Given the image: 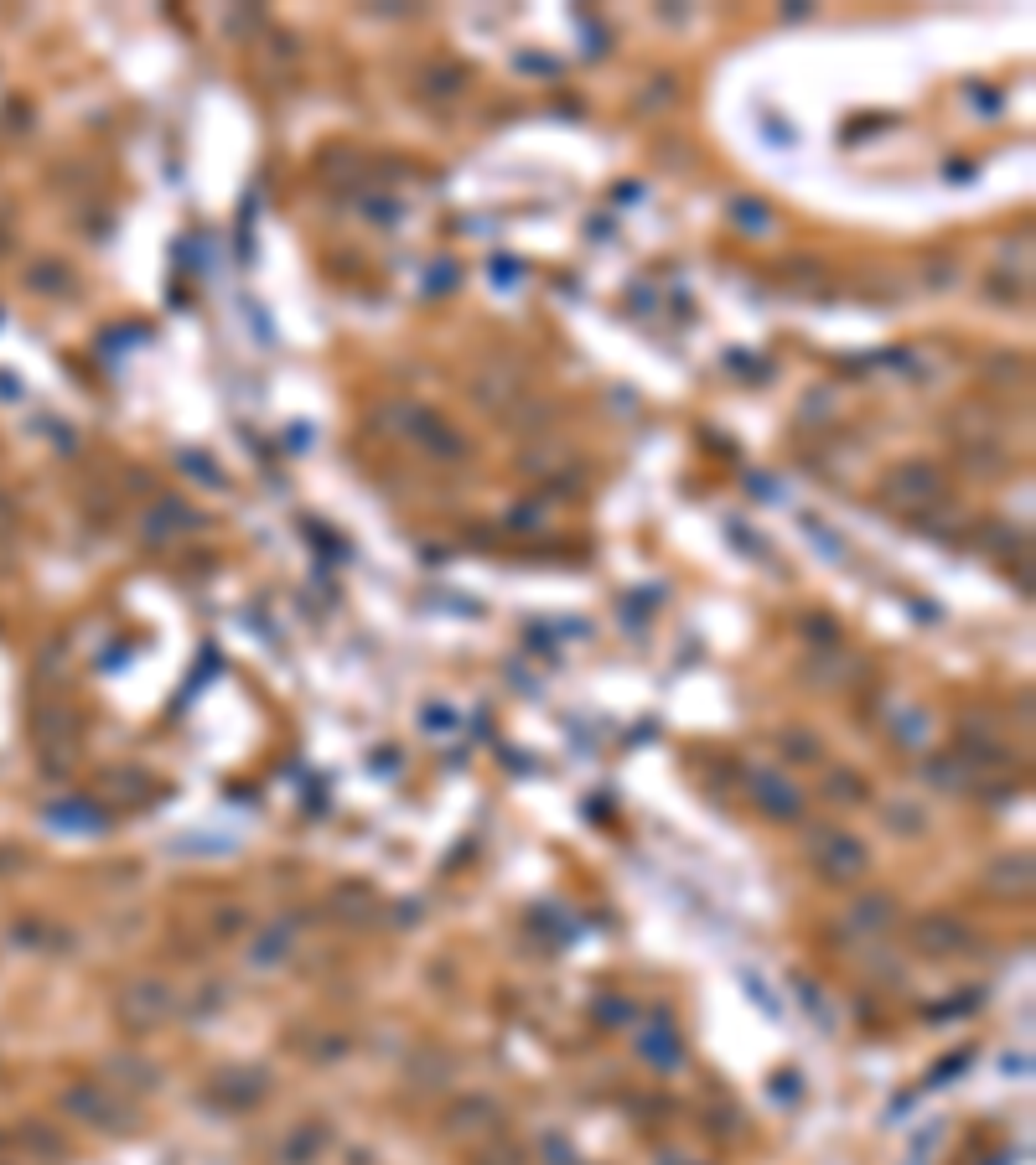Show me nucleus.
I'll return each mask as SVG.
<instances>
[{
	"instance_id": "1a4fd4ad",
	"label": "nucleus",
	"mask_w": 1036,
	"mask_h": 1165,
	"mask_svg": "<svg viewBox=\"0 0 1036 1165\" xmlns=\"http://www.w3.org/2000/svg\"><path fill=\"white\" fill-rule=\"evenodd\" d=\"M322 1145H327V1124H317V1129L301 1124V1129L291 1134V1140H285V1165H306V1160H317V1155H322Z\"/></svg>"
},
{
	"instance_id": "20e7f679",
	"label": "nucleus",
	"mask_w": 1036,
	"mask_h": 1165,
	"mask_svg": "<svg viewBox=\"0 0 1036 1165\" xmlns=\"http://www.w3.org/2000/svg\"><path fill=\"white\" fill-rule=\"evenodd\" d=\"M912 943L923 953H933V959H954L958 948H969V928L949 912H927L912 922Z\"/></svg>"
},
{
	"instance_id": "7ed1b4c3",
	"label": "nucleus",
	"mask_w": 1036,
	"mask_h": 1165,
	"mask_svg": "<svg viewBox=\"0 0 1036 1165\" xmlns=\"http://www.w3.org/2000/svg\"><path fill=\"white\" fill-rule=\"evenodd\" d=\"M176 1010L172 990L161 985V979H141V985L125 990V1005H119V1016H125L135 1031H151V1025H161Z\"/></svg>"
},
{
	"instance_id": "4468645a",
	"label": "nucleus",
	"mask_w": 1036,
	"mask_h": 1165,
	"mask_svg": "<svg viewBox=\"0 0 1036 1165\" xmlns=\"http://www.w3.org/2000/svg\"><path fill=\"white\" fill-rule=\"evenodd\" d=\"M989 875H995V886H1005V891H1011V886H1026V881H1031V860H1026V855H1005V860L989 866Z\"/></svg>"
},
{
	"instance_id": "dca6fc26",
	"label": "nucleus",
	"mask_w": 1036,
	"mask_h": 1165,
	"mask_svg": "<svg viewBox=\"0 0 1036 1165\" xmlns=\"http://www.w3.org/2000/svg\"><path fill=\"white\" fill-rule=\"evenodd\" d=\"M285 937H291L285 928H280L275 937H265V943L254 948V963H260V968H265V963H280V953H285Z\"/></svg>"
},
{
	"instance_id": "f03ea898",
	"label": "nucleus",
	"mask_w": 1036,
	"mask_h": 1165,
	"mask_svg": "<svg viewBox=\"0 0 1036 1165\" xmlns=\"http://www.w3.org/2000/svg\"><path fill=\"white\" fill-rule=\"evenodd\" d=\"M881 492L892 497L896 508H927V503H938V497H943V472L933 461H923V457L896 461L892 472L881 477Z\"/></svg>"
},
{
	"instance_id": "f8f14e48",
	"label": "nucleus",
	"mask_w": 1036,
	"mask_h": 1165,
	"mask_svg": "<svg viewBox=\"0 0 1036 1165\" xmlns=\"http://www.w3.org/2000/svg\"><path fill=\"white\" fill-rule=\"evenodd\" d=\"M425 83H430L435 99H456L461 88H467V68H461V63H441V68H430Z\"/></svg>"
},
{
	"instance_id": "2eb2a0df",
	"label": "nucleus",
	"mask_w": 1036,
	"mask_h": 1165,
	"mask_svg": "<svg viewBox=\"0 0 1036 1165\" xmlns=\"http://www.w3.org/2000/svg\"><path fill=\"white\" fill-rule=\"evenodd\" d=\"M731 223H736V229H752V234H762V229H768V207H762V203H752V198H736L731 203Z\"/></svg>"
},
{
	"instance_id": "f257e3e1",
	"label": "nucleus",
	"mask_w": 1036,
	"mask_h": 1165,
	"mask_svg": "<svg viewBox=\"0 0 1036 1165\" xmlns=\"http://www.w3.org/2000/svg\"><path fill=\"white\" fill-rule=\"evenodd\" d=\"M808 855H814L824 881H834V886H850L870 870V850L855 834H845V829H814L808 834Z\"/></svg>"
},
{
	"instance_id": "f3484780",
	"label": "nucleus",
	"mask_w": 1036,
	"mask_h": 1165,
	"mask_svg": "<svg viewBox=\"0 0 1036 1165\" xmlns=\"http://www.w3.org/2000/svg\"><path fill=\"white\" fill-rule=\"evenodd\" d=\"M803 638H819V643H834V622H830V616H814V622H803Z\"/></svg>"
},
{
	"instance_id": "423d86ee",
	"label": "nucleus",
	"mask_w": 1036,
	"mask_h": 1165,
	"mask_svg": "<svg viewBox=\"0 0 1036 1165\" xmlns=\"http://www.w3.org/2000/svg\"><path fill=\"white\" fill-rule=\"evenodd\" d=\"M845 922H850V932H886L896 922V901H892V891H861V897L850 901V912H845Z\"/></svg>"
},
{
	"instance_id": "ddd939ff",
	"label": "nucleus",
	"mask_w": 1036,
	"mask_h": 1165,
	"mask_svg": "<svg viewBox=\"0 0 1036 1165\" xmlns=\"http://www.w3.org/2000/svg\"><path fill=\"white\" fill-rule=\"evenodd\" d=\"M110 1067H114V1072H125L130 1087H145V1093H151V1087H161V1067H156V1062H141V1056H114Z\"/></svg>"
},
{
	"instance_id": "39448f33",
	"label": "nucleus",
	"mask_w": 1036,
	"mask_h": 1165,
	"mask_svg": "<svg viewBox=\"0 0 1036 1165\" xmlns=\"http://www.w3.org/2000/svg\"><path fill=\"white\" fill-rule=\"evenodd\" d=\"M752 803L768 813V819H777V824H788V819H799L803 813V793L799 788H788L783 777H772V771H752Z\"/></svg>"
},
{
	"instance_id": "9d476101",
	"label": "nucleus",
	"mask_w": 1036,
	"mask_h": 1165,
	"mask_svg": "<svg viewBox=\"0 0 1036 1165\" xmlns=\"http://www.w3.org/2000/svg\"><path fill=\"white\" fill-rule=\"evenodd\" d=\"M824 798H830V803H865V777L839 767V771L824 777Z\"/></svg>"
},
{
	"instance_id": "6e6552de",
	"label": "nucleus",
	"mask_w": 1036,
	"mask_h": 1165,
	"mask_svg": "<svg viewBox=\"0 0 1036 1165\" xmlns=\"http://www.w3.org/2000/svg\"><path fill=\"white\" fill-rule=\"evenodd\" d=\"M923 777L933 782V788H943V793H969V782H974V767L964 762L958 751H943V756H933V762L923 767Z\"/></svg>"
},
{
	"instance_id": "9b49d317",
	"label": "nucleus",
	"mask_w": 1036,
	"mask_h": 1165,
	"mask_svg": "<svg viewBox=\"0 0 1036 1165\" xmlns=\"http://www.w3.org/2000/svg\"><path fill=\"white\" fill-rule=\"evenodd\" d=\"M777 746H783L788 762H819L824 756L819 736H808V731H777Z\"/></svg>"
},
{
	"instance_id": "0eeeda50",
	"label": "nucleus",
	"mask_w": 1036,
	"mask_h": 1165,
	"mask_svg": "<svg viewBox=\"0 0 1036 1165\" xmlns=\"http://www.w3.org/2000/svg\"><path fill=\"white\" fill-rule=\"evenodd\" d=\"M492 1118H498V1103H492L487 1093H467V1098H456L452 1109H446L441 1124L452 1134H461V1129H487Z\"/></svg>"
}]
</instances>
